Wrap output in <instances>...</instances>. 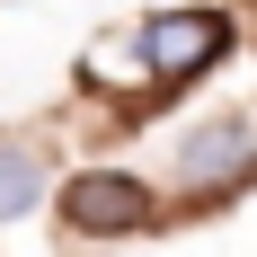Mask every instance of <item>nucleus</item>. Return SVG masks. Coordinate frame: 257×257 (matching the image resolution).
<instances>
[{"instance_id":"f257e3e1","label":"nucleus","mask_w":257,"mask_h":257,"mask_svg":"<svg viewBox=\"0 0 257 257\" xmlns=\"http://www.w3.org/2000/svg\"><path fill=\"white\" fill-rule=\"evenodd\" d=\"M142 53H151V89L178 98L186 80H204L213 62L239 53V18L213 9V0H195V9H151V18H142Z\"/></svg>"},{"instance_id":"f03ea898","label":"nucleus","mask_w":257,"mask_h":257,"mask_svg":"<svg viewBox=\"0 0 257 257\" xmlns=\"http://www.w3.org/2000/svg\"><path fill=\"white\" fill-rule=\"evenodd\" d=\"M53 204H62L71 239H133V231H151V213H160L133 169H71V186Z\"/></svg>"},{"instance_id":"7ed1b4c3","label":"nucleus","mask_w":257,"mask_h":257,"mask_svg":"<svg viewBox=\"0 0 257 257\" xmlns=\"http://www.w3.org/2000/svg\"><path fill=\"white\" fill-rule=\"evenodd\" d=\"M169 169L195 195H239L257 178V115H204V124H186L178 151H169Z\"/></svg>"},{"instance_id":"20e7f679","label":"nucleus","mask_w":257,"mask_h":257,"mask_svg":"<svg viewBox=\"0 0 257 257\" xmlns=\"http://www.w3.org/2000/svg\"><path fill=\"white\" fill-rule=\"evenodd\" d=\"M45 186H53V151L36 133H0V231L45 204Z\"/></svg>"}]
</instances>
